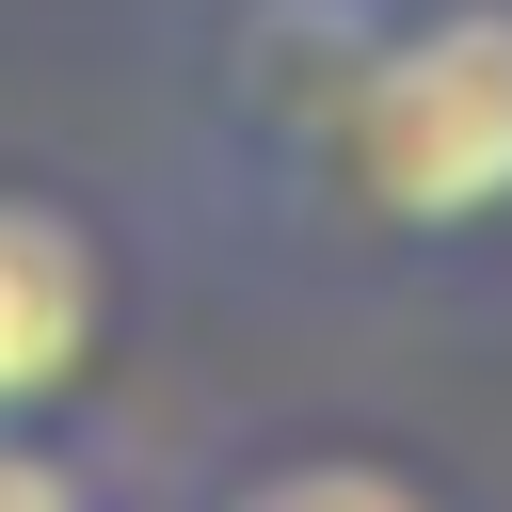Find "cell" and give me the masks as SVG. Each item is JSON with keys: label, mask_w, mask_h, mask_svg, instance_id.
Masks as SVG:
<instances>
[{"label": "cell", "mask_w": 512, "mask_h": 512, "mask_svg": "<svg viewBox=\"0 0 512 512\" xmlns=\"http://www.w3.org/2000/svg\"><path fill=\"white\" fill-rule=\"evenodd\" d=\"M240 160L368 256L512 240V0H272Z\"/></svg>", "instance_id": "cell-1"}, {"label": "cell", "mask_w": 512, "mask_h": 512, "mask_svg": "<svg viewBox=\"0 0 512 512\" xmlns=\"http://www.w3.org/2000/svg\"><path fill=\"white\" fill-rule=\"evenodd\" d=\"M112 368V224L48 176H0V432L64 416Z\"/></svg>", "instance_id": "cell-2"}, {"label": "cell", "mask_w": 512, "mask_h": 512, "mask_svg": "<svg viewBox=\"0 0 512 512\" xmlns=\"http://www.w3.org/2000/svg\"><path fill=\"white\" fill-rule=\"evenodd\" d=\"M192 512H448V480H432V464H400V448H368V432H304V448L224 464Z\"/></svg>", "instance_id": "cell-3"}, {"label": "cell", "mask_w": 512, "mask_h": 512, "mask_svg": "<svg viewBox=\"0 0 512 512\" xmlns=\"http://www.w3.org/2000/svg\"><path fill=\"white\" fill-rule=\"evenodd\" d=\"M0 512H112V480L64 448V416H16L0 432Z\"/></svg>", "instance_id": "cell-4"}]
</instances>
